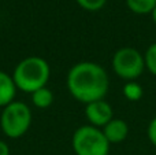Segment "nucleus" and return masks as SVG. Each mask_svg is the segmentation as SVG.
Listing matches in <instances>:
<instances>
[{"label":"nucleus","instance_id":"f257e3e1","mask_svg":"<svg viewBox=\"0 0 156 155\" xmlns=\"http://www.w3.org/2000/svg\"><path fill=\"white\" fill-rule=\"evenodd\" d=\"M66 85L76 100L88 104L105 98L110 88V77L101 65L83 60L71 66Z\"/></svg>","mask_w":156,"mask_h":155},{"label":"nucleus","instance_id":"f03ea898","mask_svg":"<svg viewBox=\"0 0 156 155\" xmlns=\"http://www.w3.org/2000/svg\"><path fill=\"white\" fill-rule=\"evenodd\" d=\"M51 76V66L41 56H27L15 66L12 78L16 88L25 93L32 95L34 91L47 87Z\"/></svg>","mask_w":156,"mask_h":155},{"label":"nucleus","instance_id":"7ed1b4c3","mask_svg":"<svg viewBox=\"0 0 156 155\" xmlns=\"http://www.w3.org/2000/svg\"><path fill=\"white\" fill-rule=\"evenodd\" d=\"M32 125V110L26 103L14 100L5 106L0 115L2 132L10 139L22 137Z\"/></svg>","mask_w":156,"mask_h":155},{"label":"nucleus","instance_id":"20e7f679","mask_svg":"<svg viewBox=\"0 0 156 155\" xmlns=\"http://www.w3.org/2000/svg\"><path fill=\"white\" fill-rule=\"evenodd\" d=\"M71 146L76 155H108L111 144L100 128L82 125L73 133Z\"/></svg>","mask_w":156,"mask_h":155},{"label":"nucleus","instance_id":"39448f33","mask_svg":"<svg viewBox=\"0 0 156 155\" xmlns=\"http://www.w3.org/2000/svg\"><path fill=\"white\" fill-rule=\"evenodd\" d=\"M112 70L125 81H137L145 70L144 54L133 47H122L112 55Z\"/></svg>","mask_w":156,"mask_h":155},{"label":"nucleus","instance_id":"423d86ee","mask_svg":"<svg viewBox=\"0 0 156 155\" xmlns=\"http://www.w3.org/2000/svg\"><path fill=\"white\" fill-rule=\"evenodd\" d=\"M85 117L89 121V125L96 128H104L114 118V110L108 102L104 99L85 104Z\"/></svg>","mask_w":156,"mask_h":155},{"label":"nucleus","instance_id":"0eeeda50","mask_svg":"<svg viewBox=\"0 0 156 155\" xmlns=\"http://www.w3.org/2000/svg\"><path fill=\"white\" fill-rule=\"evenodd\" d=\"M101 131L110 144H119V143L125 142V140L127 139L129 125H127L126 121H123L122 118L114 117Z\"/></svg>","mask_w":156,"mask_h":155},{"label":"nucleus","instance_id":"6e6552de","mask_svg":"<svg viewBox=\"0 0 156 155\" xmlns=\"http://www.w3.org/2000/svg\"><path fill=\"white\" fill-rule=\"evenodd\" d=\"M16 85L14 82L12 76L0 70V107L4 109L10 103H12L16 95Z\"/></svg>","mask_w":156,"mask_h":155},{"label":"nucleus","instance_id":"1a4fd4ad","mask_svg":"<svg viewBox=\"0 0 156 155\" xmlns=\"http://www.w3.org/2000/svg\"><path fill=\"white\" fill-rule=\"evenodd\" d=\"M55 100V95L49 88L44 87V88H40V89L34 91L32 93V103L34 107L37 109H48L49 106H52Z\"/></svg>","mask_w":156,"mask_h":155},{"label":"nucleus","instance_id":"9d476101","mask_svg":"<svg viewBox=\"0 0 156 155\" xmlns=\"http://www.w3.org/2000/svg\"><path fill=\"white\" fill-rule=\"evenodd\" d=\"M126 5L137 15H147L156 7V0H126Z\"/></svg>","mask_w":156,"mask_h":155},{"label":"nucleus","instance_id":"9b49d317","mask_svg":"<svg viewBox=\"0 0 156 155\" xmlns=\"http://www.w3.org/2000/svg\"><path fill=\"white\" fill-rule=\"evenodd\" d=\"M123 96L129 102H138L143 99L144 96V89L141 87V84H138L137 81H126L123 85Z\"/></svg>","mask_w":156,"mask_h":155},{"label":"nucleus","instance_id":"f8f14e48","mask_svg":"<svg viewBox=\"0 0 156 155\" xmlns=\"http://www.w3.org/2000/svg\"><path fill=\"white\" fill-rule=\"evenodd\" d=\"M144 62L145 69L156 77V43H152L144 52Z\"/></svg>","mask_w":156,"mask_h":155},{"label":"nucleus","instance_id":"ddd939ff","mask_svg":"<svg viewBox=\"0 0 156 155\" xmlns=\"http://www.w3.org/2000/svg\"><path fill=\"white\" fill-rule=\"evenodd\" d=\"M81 8L86 11H99L105 5L107 0H76Z\"/></svg>","mask_w":156,"mask_h":155},{"label":"nucleus","instance_id":"4468645a","mask_svg":"<svg viewBox=\"0 0 156 155\" xmlns=\"http://www.w3.org/2000/svg\"><path fill=\"white\" fill-rule=\"evenodd\" d=\"M147 136H148V140L151 142V144L156 147V115L149 121L148 128H147Z\"/></svg>","mask_w":156,"mask_h":155},{"label":"nucleus","instance_id":"2eb2a0df","mask_svg":"<svg viewBox=\"0 0 156 155\" xmlns=\"http://www.w3.org/2000/svg\"><path fill=\"white\" fill-rule=\"evenodd\" d=\"M0 155H10V146L3 140H0Z\"/></svg>","mask_w":156,"mask_h":155},{"label":"nucleus","instance_id":"dca6fc26","mask_svg":"<svg viewBox=\"0 0 156 155\" xmlns=\"http://www.w3.org/2000/svg\"><path fill=\"white\" fill-rule=\"evenodd\" d=\"M151 18H152V21H154V23L156 25V7L152 10V13H151Z\"/></svg>","mask_w":156,"mask_h":155}]
</instances>
